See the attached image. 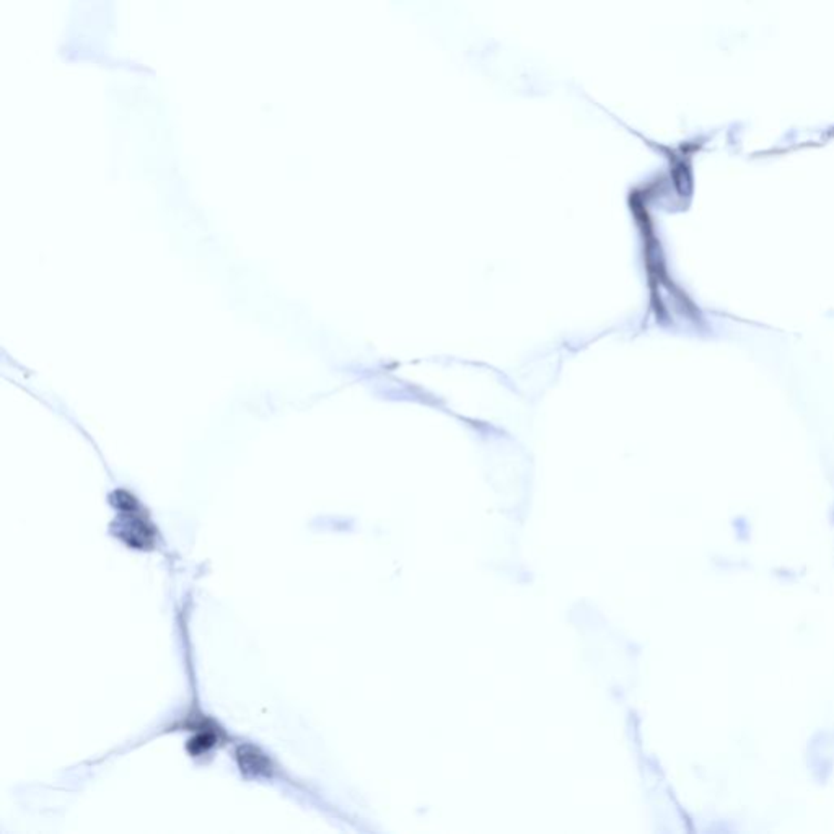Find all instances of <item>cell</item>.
Returning a JSON list of instances; mask_svg holds the SVG:
<instances>
[{
	"mask_svg": "<svg viewBox=\"0 0 834 834\" xmlns=\"http://www.w3.org/2000/svg\"><path fill=\"white\" fill-rule=\"evenodd\" d=\"M235 759L239 765V773L247 778H270L274 776V761L270 755L253 743H243L237 748Z\"/></svg>",
	"mask_w": 834,
	"mask_h": 834,
	"instance_id": "obj_2",
	"label": "cell"
},
{
	"mask_svg": "<svg viewBox=\"0 0 834 834\" xmlns=\"http://www.w3.org/2000/svg\"><path fill=\"white\" fill-rule=\"evenodd\" d=\"M117 497V509L121 512L117 518L121 528L117 530V536L132 549L147 551L154 549L157 543V530L152 520L148 518L147 512L140 507L137 499L129 493L119 491Z\"/></svg>",
	"mask_w": 834,
	"mask_h": 834,
	"instance_id": "obj_1",
	"label": "cell"
}]
</instances>
